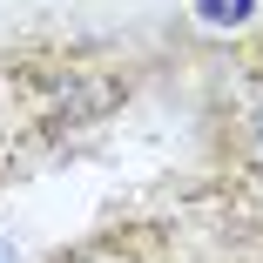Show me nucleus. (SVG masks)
I'll return each mask as SVG.
<instances>
[{
    "instance_id": "2",
    "label": "nucleus",
    "mask_w": 263,
    "mask_h": 263,
    "mask_svg": "<svg viewBox=\"0 0 263 263\" xmlns=\"http://www.w3.org/2000/svg\"><path fill=\"white\" fill-rule=\"evenodd\" d=\"M250 155H256V162H263V101H256V108H250Z\"/></svg>"
},
{
    "instance_id": "3",
    "label": "nucleus",
    "mask_w": 263,
    "mask_h": 263,
    "mask_svg": "<svg viewBox=\"0 0 263 263\" xmlns=\"http://www.w3.org/2000/svg\"><path fill=\"white\" fill-rule=\"evenodd\" d=\"M0 263H14V250H7V243H0Z\"/></svg>"
},
{
    "instance_id": "1",
    "label": "nucleus",
    "mask_w": 263,
    "mask_h": 263,
    "mask_svg": "<svg viewBox=\"0 0 263 263\" xmlns=\"http://www.w3.org/2000/svg\"><path fill=\"white\" fill-rule=\"evenodd\" d=\"M202 14H209V21H243L250 0H202Z\"/></svg>"
}]
</instances>
